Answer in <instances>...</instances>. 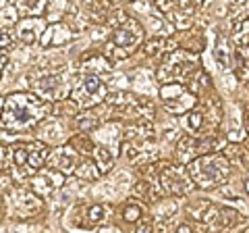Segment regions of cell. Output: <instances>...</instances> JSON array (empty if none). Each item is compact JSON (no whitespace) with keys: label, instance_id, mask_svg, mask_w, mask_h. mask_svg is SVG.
Segmentation results:
<instances>
[{"label":"cell","instance_id":"9c48e42d","mask_svg":"<svg viewBox=\"0 0 249 233\" xmlns=\"http://www.w3.org/2000/svg\"><path fill=\"white\" fill-rule=\"evenodd\" d=\"M158 181H160L158 185L162 188V192L168 194V196L181 198V196H187V194L193 190L191 179L187 177L185 171H181L178 167H170V165H166V167L158 173Z\"/></svg>","mask_w":249,"mask_h":233},{"label":"cell","instance_id":"9a60e30c","mask_svg":"<svg viewBox=\"0 0 249 233\" xmlns=\"http://www.w3.org/2000/svg\"><path fill=\"white\" fill-rule=\"evenodd\" d=\"M15 208H17L19 213H25V214H34L42 208V198L37 196V194H34L31 190H23L19 188L17 192H15Z\"/></svg>","mask_w":249,"mask_h":233},{"label":"cell","instance_id":"83f0119b","mask_svg":"<svg viewBox=\"0 0 249 233\" xmlns=\"http://www.w3.org/2000/svg\"><path fill=\"white\" fill-rule=\"evenodd\" d=\"M135 233H154V227H152V223H147V221H142V223L137 225Z\"/></svg>","mask_w":249,"mask_h":233},{"label":"cell","instance_id":"52a82bcc","mask_svg":"<svg viewBox=\"0 0 249 233\" xmlns=\"http://www.w3.org/2000/svg\"><path fill=\"white\" fill-rule=\"evenodd\" d=\"M158 96H160L162 106H164L170 115H183L185 116L197 104V96L191 94L189 88L181 81L162 83L158 88Z\"/></svg>","mask_w":249,"mask_h":233},{"label":"cell","instance_id":"ba28073f","mask_svg":"<svg viewBox=\"0 0 249 233\" xmlns=\"http://www.w3.org/2000/svg\"><path fill=\"white\" fill-rule=\"evenodd\" d=\"M220 139L214 137V136H206V137H197V136H183L177 144V152L181 160L185 162H191L193 158L197 156H204V154H212L218 152L220 148Z\"/></svg>","mask_w":249,"mask_h":233},{"label":"cell","instance_id":"4316f807","mask_svg":"<svg viewBox=\"0 0 249 233\" xmlns=\"http://www.w3.org/2000/svg\"><path fill=\"white\" fill-rule=\"evenodd\" d=\"M243 19H249V2H241V4H235L232 6V17H231V23L243 21Z\"/></svg>","mask_w":249,"mask_h":233},{"label":"cell","instance_id":"f1b7e54d","mask_svg":"<svg viewBox=\"0 0 249 233\" xmlns=\"http://www.w3.org/2000/svg\"><path fill=\"white\" fill-rule=\"evenodd\" d=\"M175 233H196V231H193V227H191V225L183 223V225H178V227H177V231H175Z\"/></svg>","mask_w":249,"mask_h":233},{"label":"cell","instance_id":"8992f818","mask_svg":"<svg viewBox=\"0 0 249 233\" xmlns=\"http://www.w3.org/2000/svg\"><path fill=\"white\" fill-rule=\"evenodd\" d=\"M69 94H71V102L77 108L88 111V108H93V106L106 102L110 92H108V85L100 79V77L89 75V73H81L75 79Z\"/></svg>","mask_w":249,"mask_h":233},{"label":"cell","instance_id":"44dd1931","mask_svg":"<svg viewBox=\"0 0 249 233\" xmlns=\"http://www.w3.org/2000/svg\"><path fill=\"white\" fill-rule=\"evenodd\" d=\"M232 40L239 48H249V19H243L232 25Z\"/></svg>","mask_w":249,"mask_h":233},{"label":"cell","instance_id":"7c38bea8","mask_svg":"<svg viewBox=\"0 0 249 233\" xmlns=\"http://www.w3.org/2000/svg\"><path fill=\"white\" fill-rule=\"evenodd\" d=\"M48 162H50V169L54 171H58V173L62 175H73L77 173V169L81 167V154L77 152L71 144H65V146H60V148L56 152H50V156H48Z\"/></svg>","mask_w":249,"mask_h":233},{"label":"cell","instance_id":"8fae6325","mask_svg":"<svg viewBox=\"0 0 249 233\" xmlns=\"http://www.w3.org/2000/svg\"><path fill=\"white\" fill-rule=\"evenodd\" d=\"M48 27V21L46 17H27V19H19V23L15 25V40H19L25 46H34L40 44L42 36Z\"/></svg>","mask_w":249,"mask_h":233},{"label":"cell","instance_id":"7a4b0ae2","mask_svg":"<svg viewBox=\"0 0 249 233\" xmlns=\"http://www.w3.org/2000/svg\"><path fill=\"white\" fill-rule=\"evenodd\" d=\"M185 173L193 185H197L201 190H210L227 181L231 173V162L224 156V152H212L187 162Z\"/></svg>","mask_w":249,"mask_h":233},{"label":"cell","instance_id":"f546056e","mask_svg":"<svg viewBox=\"0 0 249 233\" xmlns=\"http://www.w3.org/2000/svg\"><path fill=\"white\" fill-rule=\"evenodd\" d=\"M4 160H6V152H4V148H2V146H0V169H2Z\"/></svg>","mask_w":249,"mask_h":233},{"label":"cell","instance_id":"d4e9b609","mask_svg":"<svg viewBox=\"0 0 249 233\" xmlns=\"http://www.w3.org/2000/svg\"><path fill=\"white\" fill-rule=\"evenodd\" d=\"M15 46V36L9 29H0V58H6V54L13 50Z\"/></svg>","mask_w":249,"mask_h":233},{"label":"cell","instance_id":"cb8c5ba5","mask_svg":"<svg viewBox=\"0 0 249 233\" xmlns=\"http://www.w3.org/2000/svg\"><path fill=\"white\" fill-rule=\"evenodd\" d=\"M204 123H206V115L201 111H191L185 115V127L191 131V134H199L204 129Z\"/></svg>","mask_w":249,"mask_h":233},{"label":"cell","instance_id":"277c9868","mask_svg":"<svg viewBox=\"0 0 249 233\" xmlns=\"http://www.w3.org/2000/svg\"><path fill=\"white\" fill-rule=\"evenodd\" d=\"M48 156H50L48 146L44 142L34 139V142H25V144L15 146L11 150V165L19 177L31 179V177H36L44 169V165L48 162Z\"/></svg>","mask_w":249,"mask_h":233},{"label":"cell","instance_id":"6da1fadb","mask_svg":"<svg viewBox=\"0 0 249 233\" xmlns=\"http://www.w3.org/2000/svg\"><path fill=\"white\" fill-rule=\"evenodd\" d=\"M52 104L37 98L31 92H15L2 100V111H0V125L9 129L11 134L27 131L46 116H50Z\"/></svg>","mask_w":249,"mask_h":233},{"label":"cell","instance_id":"4fadbf2b","mask_svg":"<svg viewBox=\"0 0 249 233\" xmlns=\"http://www.w3.org/2000/svg\"><path fill=\"white\" fill-rule=\"evenodd\" d=\"M65 179L67 177L58 173V171L44 167L36 177H31V192L37 194L40 198H44V196H48V194H52L54 190H58L60 185L65 183Z\"/></svg>","mask_w":249,"mask_h":233},{"label":"cell","instance_id":"7402d4cb","mask_svg":"<svg viewBox=\"0 0 249 233\" xmlns=\"http://www.w3.org/2000/svg\"><path fill=\"white\" fill-rule=\"evenodd\" d=\"M123 219L127 221V223H137V221H142V216H143V206L139 204V202L135 200H129L127 204L123 206Z\"/></svg>","mask_w":249,"mask_h":233},{"label":"cell","instance_id":"ac0fdd59","mask_svg":"<svg viewBox=\"0 0 249 233\" xmlns=\"http://www.w3.org/2000/svg\"><path fill=\"white\" fill-rule=\"evenodd\" d=\"M93 144H96V142H93ZM91 156H93V162H96V167H98V171H100V175L108 173V171L114 167V156H112V152L106 150V148H102V146L96 144V148H93Z\"/></svg>","mask_w":249,"mask_h":233},{"label":"cell","instance_id":"d6a6232c","mask_svg":"<svg viewBox=\"0 0 249 233\" xmlns=\"http://www.w3.org/2000/svg\"><path fill=\"white\" fill-rule=\"evenodd\" d=\"M245 192L249 194V177H247V181H245Z\"/></svg>","mask_w":249,"mask_h":233},{"label":"cell","instance_id":"484cf974","mask_svg":"<svg viewBox=\"0 0 249 233\" xmlns=\"http://www.w3.org/2000/svg\"><path fill=\"white\" fill-rule=\"evenodd\" d=\"M104 216H106V208L104 204H91L89 206V211H88V225H98V223H102L104 221Z\"/></svg>","mask_w":249,"mask_h":233},{"label":"cell","instance_id":"836d02e7","mask_svg":"<svg viewBox=\"0 0 249 233\" xmlns=\"http://www.w3.org/2000/svg\"><path fill=\"white\" fill-rule=\"evenodd\" d=\"M2 100H4V98H0V111H2Z\"/></svg>","mask_w":249,"mask_h":233},{"label":"cell","instance_id":"3957f363","mask_svg":"<svg viewBox=\"0 0 249 233\" xmlns=\"http://www.w3.org/2000/svg\"><path fill=\"white\" fill-rule=\"evenodd\" d=\"M143 42V27L142 23L133 17H121L119 23L112 25V34L108 38L104 57L108 60H121L129 52H133L139 44Z\"/></svg>","mask_w":249,"mask_h":233},{"label":"cell","instance_id":"603a6c76","mask_svg":"<svg viewBox=\"0 0 249 233\" xmlns=\"http://www.w3.org/2000/svg\"><path fill=\"white\" fill-rule=\"evenodd\" d=\"M232 58L237 60V75H239V79H249V48H239Z\"/></svg>","mask_w":249,"mask_h":233},{"label":"cell","instance_id":"2e32d148","mask_svg":"<svg viewBox=\"0 0 249 233\" xmlns=\"http://www.w3.org/2000/svg\"><path fill=\"white\" fill-rule=\"evenodd\" d=\"M110 60H108L104 54H98V52H91V54H85L83 60H81V71L83 73H89V75H96L100 77L102 73L110 71Z\"/></svg>","mask_w":249,"mask_h":233},{"label":"cell","instance_id":"d6986e66","mask_svg":"<svg viewBox=\"0 0 249 233\" xmlns=\"http://www.w3.org/2000/svg\"><path fill=\"white\" fill-rule=\"evenodd\" d=\"M173 44H175L173 40H164V38H152V40L143 46V50H145V54H150V57H154V54H162V52L168 54V52L177 50V48H173Z\"/></svg>","mask_w":249,"mask_h":233},{"label":"cell","instance_id":"ffe728a7","mask_svg":"<svg viewBox=\"0 0 249 233\" xmlns=\"http://www.w3.org/2000/svg\"><path fill=\"white\" fill-rule=\"evenodd\" d=\"M214 58H216V63L220 65V69H232V52L229 50L227 40H222V38H218Z\"/></svg>","mask_w":249,"mask_h":233},{"label":"cell","instance_id":"e0dca14e","mask_svg":"<svg viewBox=\"0 0 249 233\" xmlns=\"http://www.w3.org/2000/svg\"><path fill=\"white\" fill-rule=\"evenodd\" d=\"M15 9H17L19 17H23V19H27V17H42V13L48 9V2H44V0H36V2L21 0V2H15Z\"/></svg>","mask_w":249,"mask_h":233},{"label":"cell","instance_id":"30bf717a","mask_svg":"<svg viewBox=\"0 0 249 233\" xmlns=\"http://www.w3.org/2000/svg\"><path fill=\"white\" fill-rule=\"evenodd\" d=\"M67 85L69 83H65V75H42L40 79L34 81V94L52 104L54 100H62L67 96Z\"/></svg>","mask_w":249,"mask_h":233},{"label":"cell","instance_id":"5bb4252c","mask_svg":"<svg viewBox=\"0 0 249 233\" xmlns=\"http://www.w3.org/2000/svg\"><path fill=\"white\" fill-rule=\"evenodd\" d=\"M75 40V34L73 29L62 21H56L52 25L46 27V32L40 40V46L42 48H60V46H67Z\"/></svg>","mask_w":249,"mask_h":233},{"label":"cell","instance_id":"5b68a950","mask_svg":"<svg viewBox=\"0 0 249 233\" xmlns=\"http://www.w3.org/2000/svg\"><path fill=\"white\" fill-rule=\"evenodd\" d=\"M197 69H201L197 54H193L191 50H173L164 57L162 67L158 69L156 75H158L162 83L183 81V79H191Z\"/></svg>","mask_w":249,"mask_h":233},{"label":"cell","instance_id":"1f68e13d","mask_svg":"<svg viewBox=\"0 0 249 233\" xmlns=\"http://www.w3.org/2000/svg\"><path fill=\"white\" fill-rule=\"evenodd\" d=\"M245 131H249V111H247V115H245Z\"/></svg>","mask_w":249,"mask_h":233},{"label":"cell","instance_id":"4dcf8cb0","mask_svg":"<svg viewBox=\"0 0 249 233\" xmlns=\"http://www.w3.org/2000/svg\"><path fill=\"white\" fill-rule=\"evenodd\" d=\"M4 67H6V58H0V77H2V71H4Z\"/></svg>","mask_w":249,"mask_h":233}]
</instances>
